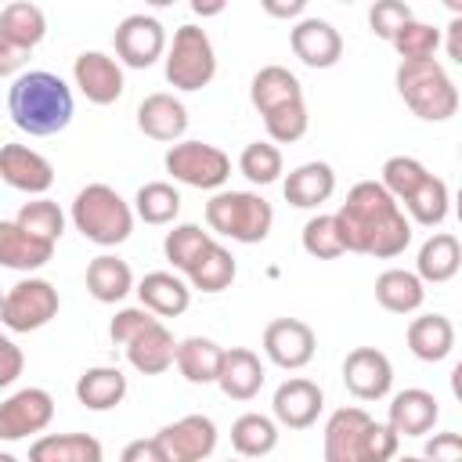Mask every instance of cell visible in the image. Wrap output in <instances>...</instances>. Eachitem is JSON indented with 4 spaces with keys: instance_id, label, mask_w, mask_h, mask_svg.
Segmentation results:
<instances>
[{
    "instance_id": "cell-1",
    "label": "cell",
    "mask_w": 462,
    "mask_h": 462,
    "mask_svg": "<svg viewBox=\"0 0 462 462\" xmlns=\"http://www.w3.org/2000/svg\"><path fill=\"white\" fill-rule=\"evenodd\" d=\"M332 217L346 253L390 260L401 256L411 242V220L401 213V206L386 195L379 180H357Z\"/></svg>"
},
{
    "instance_id": "cell-2",
    "label": "cell",
    "mask_w": 462,
    "mask_h": 462,
    "mask_svg": "<svg viewBox=\"0 0 462 462\" xmlns=\"http://www.w3.org/2000/svg\"><path fill=\"white\" fill-rule=\"evenodd\" d=\"M7 112H11L14 126L25 130L29 137H51V134H61L72 123L76 101H72V90L61 76L32 69V72H22L11 83Z\"/></svg>"
},
{
    "instance_id": "cell-3",
    "label": "cell",
    "mask_w": 462,
    "mask_h": 462,
    "mask_svg": "<svg viewBox=\"0 0 462 462\" xmlns=\"http://www.w3.org/2000/svg\"><path fill=\"white\" fill-rule=\"evenodd\" d=\"M397 444L401 437L386 422H375L365 408L354 404L336 408L321 437L325 462H393Z\"/></svg>"
},
{
    "instance_id": "cell-4",
    "label": "cell",
    "mask_w": 462,
    "mask_h": 462,
    "mask_svg": "<svg viewBox=\"0 0 462 462\" xmlns=\"http://www.w3.org/2000/svg\"><path fill=\"white\" fill-rule=\"evenodd\" d=\"M393 83H397V94L404 97V105L426 123H444L458 112V87L451 83V76L444 72V65L437 58L401 61Z\"/></svg>"
},
{
    "instance_id": "cell-5",
    "label": "cell",
    "mask_w": 462,
    "mask_h": 462,
    "mask_svg": "<svg viewBox=\"0 0 462 462\" xmlns=\"http://www.w3.org/2000/svg\"><path fill=\"white\" fill-rule=\"evenodd\" d=\"M72 224L94 245H119L134 231V209L116 188L87 184L72 199Z\"/></svg>"
},
{
    "instance_id": "cell-6",
    "label": "cell",
    "mask_w": 462,
    "mask_h": 462,
    "mask_svg": "<svg viewBox=\"0 0 462 462\" xmlns=\"http://www.w3.org/2000/svg\"><path fill=\"white\" fill-rule=\"evenodd\" d=\"M206 224H209V235L217 231L231 242L253 245V242H263L271 235L274 209L256 191H217L206 202Z\"/></svg>"
},
{
    "instance_id": "cell-7",
    "label": "cell",
    "mask_w": 462,
    "mask_h": 462,
    "mask_svg": "<svg viewBox=\"0 0 462 462\" xmlns=\"http://www.w3.org/2000/svg\"><path fill=\"white\" fill-rule=\"evenodd\" d=\"M217 76V54L199 25H180L166 51V83L173 90H202Z\"/></svg>"
},
{
    "instance_id": "cell-8",
    "label": "cell",
    "mask_w": 462,
    "mask_h": 462,
    "mask_svg": "<svg viewBox=\"0 0 462 462\" xmlns=\"http://www.w3.org/2000/svg\"><path fill=\"white\" fill-rule=\"evenodd\" d=\"M162 166H166V173L173 180H180L188 188H199V191H217L231 177L227 152H220L217 144H206V141H177V144H170Z\"/></svg>"
},
{
    "instance_id": "cell-9",
    "label": "cell",
    "mask_w": 462,
    "mask_h": 462,
    "mask_svg": "<svg viewBox=\"0 0 462 462\" xmlns=\"http://www.w3.org/2000/svg\"><path fill=\"white\" fill-rule=\"evenodd\" d=\"M58 307H61V296L47 278H22L4 292L0 321L11 332H36L51 318H58Z\"/></svg>"
},
{
    "instance_id": "cell-10",
    "label": "cell",
    "mask_w": 462,
    "mask_h": 462,
    "mask_svg": "<svg viewBox=\"0 0 462 462\" xmlns=\"http://www.w3.org/2000/svg\"><path fill=\"white\" fill-rule=\"evenodd\" d=\"M152 440H155L162 462H202L217 448V426L209 415H184V419L162 426Z\"/></svg>"
},
{
    "instance_id": "cell-11",
    "label": "cell",
    "mask_w": 462,
    "mask_h": 462,
    "mask_svg": "<svg viewBox=\"0 0 462 462\" xmlns=\"http://www.w3.org/2000/svg\"><path fill=\"white\" fill-rule=\"evenodd\" d=\"M54 419V397L43 386L14 390L7 401H0V440H25L32 433H43Z\"/></svg>"
},
{
    "instance_id": "cell-12",
    "label": "cell",
    "mask_w": 462,
    "mask_h": 462,
    "mask_svg": "<svg viewBox=\"0 0 462 462\" xmlns=\"http://www.w3.org/2000/svg\"><path fill=\"white\" fill-rule=\"evenodd\" d=\"M112 43H116V54H119L123 65H130V69H148V65H155V61L162 58V51H166V29H162V22L152 18V14H126V18L116 25Z\"/></svg>"
},
{
    "instance_id": "cell-13",
    "label": "cell",
    "mask_w": 462,
    "mask_h": 462,
    "mask_svg": "<svg viewBox=\"0 0 462 462\" xmlns=\"http://www.w3.org/2000/svg\"><path fill=\"white\" fill-rule=\"evenodd\" d=\"M314 350H318L314 328L300 318H274L263 328V354L278 368H289V372L307 368L314 361Z\"/></svg>"
},
{
    "instance_id": "cell-14",
    "label": "cell",
    "mask_w": 462,
    "mask_h": 462,
    "mask_svg": "<svg viewBox=\"0 0 462 462\" xmlns=\"http://www.w3.org/2000/svg\"><path fill=\"white\" fill-rule=\"evenodd\" d=\"M343 386L357 401H383L393 386V365L375 346H354L343 357Z\"/></svg>"
},
{
    "instance_id": "cell-15",
    "label": "cell",
    "mask_w": 462,
    "mask_h": 462,
    "mask_svg": "<svg viewBox=\"0 0 462 462\" xmlns=\"http://www.w3.org/2000/svg\"><path fill=\"white\" fill-rule=\"evenodd\" d=\"M289 43H292V54L307 69H332L343 58V36H339V29L332 22H325V18H314V14H303L289 29Z\"/></svg>"
},
{
    "instance_id": "cell-16",
    "label": "cell",
    "mask_w": 462,
    "mask_h": 462,
    "mask_svg": "<svg viewBox=\"0 0 462 462\" xmlns=\"http://www.w3.org/2000/svg\"><path fill=\"white\" fill-rule=\"evenodd\" d=\"M325 408V393L318 383L296 375V379H285L278 390H274V401H271V411H274V422L285 426V430H307L318 422Z\"/></svg>"
},
{
    "instance_id": "cell-17",
    "label": "cell",
    "mask_w": 462,
    "mask_h": 462,
    "mask_svg": "<svg viewBox=\"0 0 462 462\" xmlns=\"http://www.w3.org/2000/svg\"><path fill=\"white\" fill-rule=\"evenodd\" d=\"M72 79L90 105H112L123 97V69L105 51H83L72 65Z\"/></svg>"
},
{
    "instance_id": "cell-18",
    "label": "cell",
    "mask_w": 462,
    "mask_h": 462,
    "mask_svg": "<svg viewBox=\"0 0 462 462\" xmlns=\"http://www.w3.org/2000/svg\"><path fill=\"white\" fill-rule=\"evenodd\" d=\"M0 180L14 191L40 199L54 184V166L29 144H4L0 148Z\"/></svg>"
},
{
    "instance_id": "cell-19",
    "label": "cell",
    "mask_w": 462,
    "mask_h": 462,
    "mask_svg": "<svg viewBox=\"0 0 462 462\" xmlns=\"http://www.w3.org/2000/svg\"><path fill=\"white\" fill-rule=\"evenodd\" d=\"M440 419V404L430 390H401L393 393L390 401V411H386V426L397 433V437H426Z\"/></svg>"
},
{
    "instance_id": "cell-20",
    "label": "cell",
    "mask_w": 462,
    "mask_h": 462,
    "mask_svg": "<svg viewBox=\"0 0 462 462\" xmlns=\"http://www.w3.org/2000/svg\"><path fill=\"white\" fill-rule=\"evenodd\" d=\"M137 126H141V134L152 137V141L177 144V141L184 137V130H188V108H184L173 94H166V90L148 94V97L137 105Z\"/></svg>"
},
{
    "instance_id": "cell-21",
    "label": "cell",
    "mask_w": 462,
    "mask_h": 462,
    "mask_svg": "<svg viewBox=\"0 0 462 462\" xmlns=\"http://www.w3.org/2000/svg\"><path fill=\"white\" fill-rule=\"evenodd\" d=\"M217 386L224 390V397L231 401H253L263 386V365L249 346H231L220 357V372H217Z\"/></svg>"
},
{
    "instance_id": "cell-22",
    "label": "cell",
    "mask_w": 462,
    "mask_h": 462,
    "mask_svg": "<svg viewBox=\"0 0 462 462\" xmlns=\"http://www.w3.org/2000/svg\"><path fill=\"white\" fill-rule=\"evenodd\" d=\"M137 300L144 310H152L155 318H177L188 310L191 303V289L184 278H177L173 271H152L137 282Z\"/></svg>"
},
{
    "instance_id": "cell-23",
    "label": "cell",
    "mask_w": 462,
    "mask_h": 462,
    "mask_svg": "<svg viewBox=\"0 0 462 462\" xmlns=\"http://www.w3.org/2000/svg\"><path fill=\"white\" fill-rule=\"evenodd\" d=\"M173 354H177V343H173V332L162 321H152L148 328H141L126 343V361L141 375H162L173 365Z\"/></svg>"
},
{
    "instance_id": "cell-24",
    "label": "cell",
    "mask_w": 462,
    "mask_h": 462,
    "mask_svg": "<svg viewBox=\"0 0 462 462\" xmlns=\"http://www.w3.org/2000/svg\"><path fill=\"white\" fill-rule=\"evenodd\" d=\"M282 191H285V202H289V206H296V209H314V206H321V202L332 199V191H336V173H332L328 162H303V166H296V170L285 177Z\"/></svg>"
},
{
    "instance_id": "cell-25",
    "label": "cell",
    "mask_w": 462,
    "mask_h": 462,
    "mask_svg": "<svg viewBox=\"0 0 462 462\" xmlns=\"http://www.w3.org/2000/svg\"><path fill=\"white\" fill-rule=\"evenodd\" d=\"M462 267V245L451 231H437L422 242L419 249V260H415V278L419 282H430V285H440V282H451Z\"/></svg>"
},
{
    "instance_id": "cell-26",
    "label": "cell",
    "mask_w": 462,
    "mask_h": 462,
    "mask_svg": "<svg viewBox=\"0 0 462 462\" xmlns=\"http://www.w3.org/2000/svg\"><path fill=\"white\" fill-rule=\"evenodd\" d=\"M249 101H253V108L260 116H267V112H274L282 105L303 101V87L285 65H263L249 83Z\"/></svg>"
},
{
    "instance_id": "cell-27",
    "label": "cell",
    "mask_w": 462,
    "mask_h": 462,
    "mask_svg": "<svg viewBox=\"0 0 462 462\" xmlns=\"http://www.w3.org/2000/svg\"><path fill=\"white\" fill-rule=\"evenodd\" d=\"M51 256H54V245L51 242L32 238L14 220H0V267H11V271H40Z\"/></svg>"
},
{
    "instance_id": "cell-28",
    "label": "cell",
    "mask_w": 462,
    "mask_h": 462,
    "mask_svg": "<svg viewBox=\"0 0 462 462\" xmlns=\"http://www.w3.org/2000/svg\"><path fill=\"white\" fill-rule=\"evenodd\" d=\"M105 448L90 433H47L32 440L29 462H101Z\"/></svg>"
},
{
    "instance_id": "cell-29",
    "label": "cell",
    "mask_w": 462,
    "mask_h": 462,
    "mask_svg": "<svg viewBox=\"0 0 462 462\" xmlns=\"http://www.w3.org/2000/svg\"><path fill=\"white\" fill-rule=\"evenodd\" d=\"M87 292L97 300V303H119L134 292V271L126 260L112 256V253H101L87 263Z\"/></svg>"
},
{
    "instance_id": "cell-30",
    "label": "cell",
    "mask_w": 462,
    "mask_h": 462,
    "mask_svg": "<svg viewBox=\"0 0 462 462\" xmlns=\"http://www.w3.org/2000/svg\"><path fill=\"white\" fill-rule=\"evenodd\" d=\"M126 397V375L116 365H94L76 379V401L90 411H108Z\"/></svg>"
},
{
    "instance_id": "cell-31",
    "label": "cell",
    "mask_w": 462,
    "mask_h": 462,
    "mask_svg": "<svg viewBox=\"0 0 462 462\" xmlns=\"http://www.w3.org/2000/svg\"><path fill=\"white\" fill-rule=\"evenodd\" d=\"M408 350L419 361H430V365L444 361L455 350V325L444 314L411 318V325H408Z\"/></svg>"
},
{
    "instance_id": "cell-32",
    "label": "cell",
    "mask_w": 462,
    "mask_h": 462,
    "mask_svg": "<svg viewBox=\"0 0 462 462\" xmlns=\"http://www.w3.org/2000/svg\"><path fill=\"white\" fill-rule=\"evenodd\" d=\"M220 357H224V346L206 339V336H188L177 343V354H173V365L177 372L195 383V386H206V383H217V372H220Z\"/></svg>"
},
{
    "instance_id": "cell-33",
    "label": "cell",
    "mask_w": 462,
    "mask_h": 462,
    "mask_svg": "<svg viewBox=\"0 0 462 462\" xmlns=\"http://www.w3.org/2000/svg\"><path fill=\"white\" fill-rule=\"evenodd\" d=\"M375 300H379V307L390 310V314H411V310L422 307L426 289H422V282H419L411 271L390 267V271H383V274L375 278Z\"/></svg>"
},
{
    "instance_id": "cell-34",
    "label": "cell",
    "mask_w": 462,
    "mask_h": 462,
    "mask_svg": "<svg viewBox=\"0 0 462 462\" xmlns=\"http://www.w3.org/2000/svg\"><path fill=\"white\" fill-rule=\"evenodd\" d=\"M184 274H188L191 289H199V292H224V289L235 282L238 263H235V256H231L220 242H209V245L199 253V260H195Z\"/></svg>"
},
{
    "instance_id": "cell-35",
    "label": "cell",
    "mask_w": 462,
    "mask_h": 462,
    "mask_svg": "<svg viewBox=\"0 0 462 462\" xmlns=\"http://www.w3.org/2000/svg\"><path fill=\"white\" fill-rule=\"evenodd\" d=\"M231 448L238 451V458H263L278 448V422L260 415V411H245L231 422Z\"/></svg>"
},
{
    "instance_id": "cell-36",
    "label": "cell",
    "mask_w": 462,
    "mask_h": 462,
    "mask_svg": "<svg viewBox=\"0 0 462 462\" xmlns=\"http://www.w3.org/2000/svg\"><path fill=\"white\" fill-rule=\"evenodd\" d=\"M0 36L11 40L22 51H32L43 36H47V14L43 7L29 4V0H14L0 11Z\"/></svg>"
},
{
    "instance_id": "cell-37",
    "label": "cell",
    "mask_w": 462,
    "mask_h": 462,
    "mask_svg": "<svg viewBox=\"0 0 462 462\" xmlns=\"http://www.w3.org/2000/svg\"><path fill=\"white\" fill-rule=\"evenodd\" d=\"M448 202H451L448 184H444L440 177L426 173V177H422V184H419V188L401 202V213H404L411 224L437 227V224H444V217H448Z\"/></svg>"
},
{
    "instance_id": "cell-38",
    "label": "cell",
    "mask_w": 462,
    "mask_h": 462,
    "mask_svg": "<svg viewBox=\"0 0 462 462\" xmlns=\"http://www.w3.org/2000/svg\"><path fill=\"white\" fill-rule=\"evenodd\" d=\"M134 213L144 224H170L180 213V191L166 180H148L134 195Z\"/></svg>"
},
{
    "instance_id": "cell-39",
    "label": "cell",
    "mask_w": 462,
    "mask_h": 462,
    "mask_svg": "<svg viewBox=\"0 0 462 462\" xmlns=\"http://www.w3.org/2000/svg\"><path fill=\"white\" fill-rule=\"evenodd\" d=\"M14 224H18L22 231H29L32 238L54 245V242L61 238V231H65V213H61L58 202H51V199L40 195V199H32V202H25V206L18 209Z\"/></svg>"
},
{
    "instance_id": "cell-40",
    "label": "cell",
    "mask_w": 462,
    "mask_h": 462,
    "mask_svg": "<svg viewBox=\"0 0 462 462\" xmlns=\"http://www.w3.org/2000/svg\"><path fill=\"white\" fill-rule=\"evenodd\" d=\"M393 51L401 54V61H430L440 47V29L437 25H426L419 18H408L397 32H393Z\"/></svg>"
},
{
    "instance_id": "cell-41",
    "label": "cell",
    "mask_w": 462,
    "mask_h": 462,
    "mask_svg": "<svg viewBox=\"0 0 462 462\" xmlns=\"http://www.w3.org/2000/svg\"><path fill=\"white\" fill-rule=\"evenodd\" d=\"M282 152H278V144H271V141H249L245 148H242V155H238V170H242V177L249 180V184H274L278 177H282Z\"/></svg>"
},
{
    "instance_id": "cell-42",
    "label": "cell",
    "mask_w": 462,
    "mask_h": 462,
    "mask_svg": "<svg viewBox=\"0 0 462 462\" xmlns=\"http://www.w3.org/2000/svg\"><path fill=\"white\" fill-rule=\"evenodd\" d=\"M209 242H213V235L202 231L199 224H177L173 231H166V238H162V253H166V260H170L177 271H188Z\"/></svg>"
},
{
    "instance_id": "cell-43",
    "label": "cell",
    "mask_w": 462,
    "mask_h": 462,
    "mask_svg": "<svg viewBox=\"0 0 462 462\" xmlns=\"http://www.w3.org/2000/svg\"><path fill=\"white\" fill-rule=\"evenodd\" d=\"M426 173H430V170H426L419 159H411V155H390V159L383 162V177H379V184H383L386 195L401 206V202L422 184Z\"/></svg>"
},
{
    "instance_id": "cell-44",
    "label": "cell",
    "mask_w": 462,
    "mask_h": 462,
    "mask_svg": "<svg viewBox=\"0 0 462 462\" xmlns=\"http://www.w3.org/2000/svg\"><path fill=\"white\" fill-rule=\"evenodd\" d=\"M303 249H307L314 260H336V256L346 253L332 213H318V217H310V220L303 224Z\"/></svg>"
},
{
    "instance_id": "cell-45",
    "label": "cell",
    "mask_w": 462,
    "mask_h": 462,
    "mask_svg": "<svg viewBox=\"0 0 462 462\" xmlns=\"http://www.w3.org/2000/svg\"><path fill=\"white\" fill-rule=\"evenodd\" d=\"M263 126H267V137L274 144H292L307 134L310 126V116H307V101H292V105H282L274 112L263 116Z\"/></svg>"
},
{
    "instance_id": "cell-46",
    "label": "cell",
    "mask_w": 462,
    "mask_h": 462,
    "mask_svg": "<svg viewBox=\"0 0 462 462\" xmlns=\"http://www.w3.org/2000/svg\"><path fill=\"white\" fill-rule=\"evenodd\" d=\"M408 18H415V14H411V7H408L404 0H379V4H372V11H368L372 32L383 36V40H393V32H397Z\"/></svg>"
},
{
    "instance_id": "cell-47",
    "label": "cell",
    "mask_w": 462,
    "mask_h": 462,
    "mask_svg": "<svg viewBox=\"0 0 462 462\" xmlns=\"http://www.w3.org/2000/svg\"><path fill=\"white\" fill-rule=\"evenodd\" d=\"M152 321H159L152 310H144V307H123V310H116V318L108 321V339L112 343H119V346H126L141 328H148Z\"/></svg>"
},
{
    "instance_id": "cell-48",
    "label": "cell",
    "mask_w": 462,
    "mask_h": 462,
    "mask_svg": "<svg viewBox=\"0 0 462 462\" xmlns=\"http://www.w3.org/2000/svg\"><path fill=\"white\" fill-rule=\"evenodd\" d=\"M422 458L426 462H462V437L455 430H444V433H433L422 448Z\"/></svg>"
},
{
    "instance_id": "cell-49",
    "label": "cell",
    "mask_w": 462,
    "mask_h": 462,
    "mask_svg": "<svg viewBox=\"0 0 462 462\" xmlns=\"http://www.w3.org/2000/svg\"><path fill=\"white\" fill-rule=\"evenodd\" d=\"M22 368H25L22 350L14 346V339H11V336H4V332H0V390H4V386H11V383L22 375Z\"/></svg>"
},
{
    "instance_id": "cell-50",
    "label": "cell",
    "mask_w": 462,
    "mask_h": 462,
    "mask_svg": "<svg viewBox=\"0 0 462 462\" xmlns=\"http://www.w3.org/2000/svg\"><path fill=\"white\" fill-rule=\"evenodd\" d=\"M119 462H162V455H159V448H155L152 437H148V440L141 437V440H130V444L123 448Z\"/></svg>"
},
{
    "instance_id": "cell-51",
    "label": "cell",
    "mask_w": 462,
    "mask_h": 462,
    "mask_svg": "<svg viewBox=\"0 0 462 462\" xmlns=\"http://www.w3.org/2000/svg\"><path fill=\"white\" fill-rule=\"evenodd\" d=\"M25 54H29V51H22V47H14L11 40L0 36V76H14V72L25 65Z\"/></svg>"
},
{
    "instance_id": "cell-52",
    "label": "cell",
    "mask_w": 462,
    "mask_h": 462,
    "mask_svg": "<svg viewBox=\"0 0 462 462\" xmlns=\"http://www.w3.org/2000/svg\"><path fill=\"white\" fill-rule=\"evenodd\" d=\"M263 11L271 18H300L307 11V0H263Z\"/></svg>"
},
{
    "instance_id": "cell-53",
    "label": "cell",
    "mask_w": 462,
    "mask_h": 462,
    "mask_svg": "<svg viewBox=\"0 0 462 462\" xmlns=\"http://www.w3.org/2000/svg\"><path fill=\"white\" fill-rule=\"evenodd\" d=\"M448 58L462 65V18L458 14L448 22Z\"/></svg>"
},
{
    "instance_id": "cell-54",
    "label": "cell",
    "mask_w": 462,
    "mask_h": 462,
    "mask_svg": "<svg viewBox=\"0 0 462 462\" xmlns=\"http://www.w3.org/2000/svg\"><path fill=\"white\" fill-rule=\"evenodd\" d=\"M191 11H195V14H220V11H224V4H220V0H217V4H202V0H195V4H191Z\"/></svg>"
},
{
    "instance_id": "cell-55",
    "label": "cell",
    "mask_w": 462,
    "mask_h": 462,
    "mask_svg": "<svg viewBox=\"0 0 462 462\" xmlns=\"http://www.w3.org/2000/svg\"><path fill=\"white\" fill-rule=\"evenodd\" d=\"M393 462H426L422 455H401V458H393Z\"/></svg>"
},
{
    "instance_id": "cell-56",
    "label": "cell",
    "mask_w": 462,
    "mask_h": 462,
    "mask_svg": "<svg viewBox=\"0 0 462 462\" xmlns=\"http://www.w3.org/2000/svg\"><path fill=\"white\" fill-rule=\"evenodd\" d=\"M0 462H18V458H14L11 451H0Z\"/></svg>"
},
{
    "instance_id": "cell-57",
    "label": "cell",
    "mask_w": 462,
    "mask_h": 462,
    "mask_svg": "<svg viewBox=\"0 0 462 462\" xmlns=\"http://www.w3.org/2000/svg\"><path fill=\"white\" fill-rule=\"evenodd\" d=\"M227 462H231V458H227ZM235 462H242V458H235Z\"/></svg>"
},
{
    "instance_id": "cell-58",
    "label": "cell",
    "mask_w": 462,
    "mask_h": 462,
    "mask_svg": "<svg viewBox=\"0 0 462 462\" xmlns=\"http://www.w3.org/2000/svg\"><path fill=\"white\" fill-rule=\"evenodd\" d=\"M0 300H4V292H0Z\"/></svg>"
}]
</instances>
